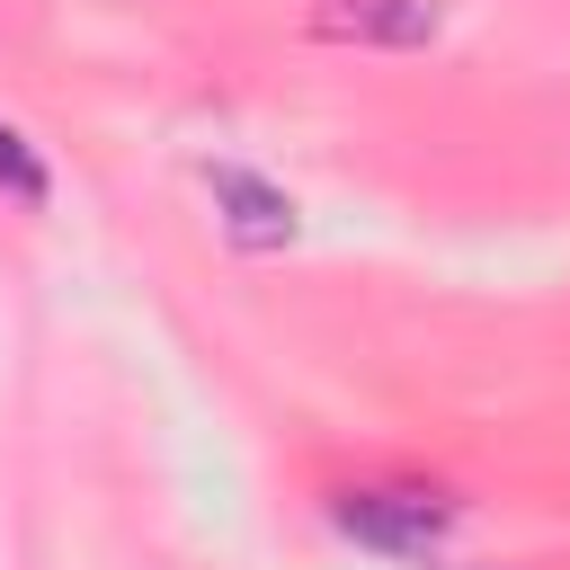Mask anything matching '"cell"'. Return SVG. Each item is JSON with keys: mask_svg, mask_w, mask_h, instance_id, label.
I'll use <instances>...</instances> for the list:
<instances>
[{"mask_svg": "<svg viewBox=\"0 0 570 570\" xmlns=\"http://www.w3.org/2000/svg\"><path fill=\"white\" fill-rule=\"evenodd\" d=\"M330 18L356 27V36H392V45L436 36V9H428V0H330Z\"/></svg>", "mask_w": 570, "mask_h": 570, "instance_id": "cell-1", "label": "cell"}]
</instances>
